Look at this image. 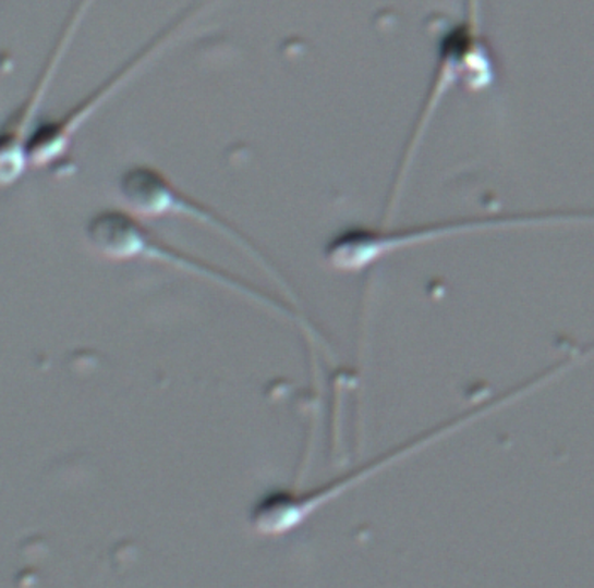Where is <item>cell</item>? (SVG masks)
I'll list each match as a JSON object with an SVG mask.
<instances>
[{
    "label": "cell",
    "instance_id": "6da1fadb",
    "mask_svg": "<svg viewBox=\"0 0 594 588\" xmlns=\"http://www.w3.org/2000/svg\"><path fill=\"white\" fill-rule=\"evenodd\" d=\"M90 238L102 253L125 256L136 249V229L124 217H100L90 226Z\"/></svg>",
    "mask_w": 594,
    "mask_h": 588
}]
</instances>
